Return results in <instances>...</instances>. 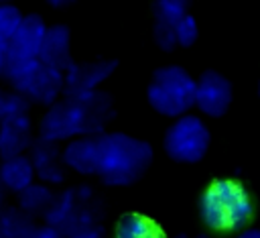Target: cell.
Wrapping results in <instances>:
<instances>
[{"label": "cell", "instance_id": "6da1fadb", "mask_svg": "<svg viewBox=\"0 0 260 238\" xmlns=\"http://www.w3.org/2000/svg\"><path fill=\"white\" fill-rule=\"evenodd\" d=\"M114 102L104 90H95L81 96H63L55 104L47 106L35 120L39 140L65 144L77 136L102 134L114 118Z\"/></svg>", "mask_w": 260, "mask_h": 238}, {"label": "cell", "instance_id": "7a4b0ae2", "mask_svg": "<svg viewBox=\"0 0 260 238\" xmlns=\"http://www.w3.org/2000/svg\"><path fill=\"white\" fill-rule=\"evenodd\" d=\"M154 159L148 140L122 130L98 134V173L95 177L110 187H128L146 175Z\"/></svg>", "mask_w": 260, "mask_h": 238}, {"label": "cell", "instance_id": "3957f363", "mask_svg": "<svg viewBox=\"0 0 260 238\" xmlns=\"http://www.w3.org/2000/svg\"><path fill=\"white\" fill-rule=\"evenodd\" d=\"M199 210L211 232H242L254 218V197L238 177H215L203 189Z\"/></svg>", "mask_w": 260, "mask_h": 238}, {"label": "cell", "instance_id": "277c9868", "mask_svg": "<svg viewBox=\"0 0 260 238\" xmlns=\"http://www.w3.org/2000/svg\"><path fill=\"white\" fill-rule=\"evenodd\" d=\"M146 102L156 114L173 120L191 112L195 102V75L179 63L156 67L146 85Z\"/></svg>", "mask_w": 260, "mask_h": 238}, {"label": "cell", "instance_id": "5b68a950", "mask_svg": "<svg viewBox=\"0 0 260 238\" xmlns=\"http://www.w3.org/2000/svg\"><path fill=\"white\" fill-rule=\"evenodd\" d=\"M43 224L55 228L63 236H69L85 226L102 224V205L98 193L85 183L57 191L49 212L43 218Z\"/></svg>", "mask_w": 260, "mask_h": 238}, {"label": "cell", "instance_id": "8992f818", "mask_svg": "<svg viewBox=\"0 0 260 238\" xmlns=\"http://www.w3.org/2000/svg\"><path fill=\"white\" fill-rule=\"evenodd\" d=\"M209 144H211V132L207 122L199 114H191V112L175 118L162 136L165 153L173 161L185 165L199 163L207 155Z\"/></svg>", "mask_w": 260, "mask_h": 238}, {"label": "cell", "instance_id": "52a82bcc", "mask_svg": "<svg viewBox=\"0 0 260 238\" xmlns=\"http://www.w3.org/2000/svg\"><path fill=\"white\" fill-rule=\"evenodd\" d=\"M234 102V83L217 69H205L195 77L193 106L207 118H221Z\"/></svg>", "mask_w": 260, "mask_h": 238}, {"label": "cell", "instance_id": "ba28073f", "mask_svg": "<svg viewBox=\"0 0 260 238\" xmlns=\"http://www.w3.org/2000/svg\"><path fill=\"white\" fill-rule=\"evenodd\" d=\"M118 69L116 59L100 57V59H87V61H73L65 71V92L63 96H81L95 90H102V83L112 77V73Z\"/></svg>", "mask_w": 260, "mask_h": 238}, {"label": "cell", "instance_id": "9c48e42d", "mask_svg": "<svg viewBox=\"0 0 260 238\" xmlns=\"http://www.w3.org/2000/svg\"><path fill=\"white\" fill-rule=\"evenodd\" d=\"M65 92V77L63 71L53 69L49 65L39 63V67L32 71V75L24 81V85L18 90V94L30 104V106H51L57 100L63 98Z\"/></svg>", "mask_w": 260, "mask_h": 238}, {"label": "cell", "instance_id": "30bf717a", "mask_svg": "<svg viewBox=\"0 0 260 238\" xmlns=\"http://www.w3.org/2000/svg\"><path fill=\"white\" fill-rule=\"evenodd\" d=\"M47 33V20L39 12H26L12 35V39L4 45L6 57L10 59H37L41 43Z\"/></svg>", "mask_w": 260, "mask_h": 238}, {"label": "cell", "instance_id": "8fae6325", "mask_svg": "<svg viewBox=\"0 0 260 238\" xmlns=\"http://www.w3.org/2000/svg\"><path fill=\"white\" fill-rule=\"evenodd\" d=\"M37 140L32 114H18L0 122V159L28 155Z\"/></svg>", "mask_w": 260, "mask_h": 238}, {"label": "cell", "instance_id": "7c38bea8", "mask_svg": "<svg viewBox=\"0 0 260 238\" xmlns=\"http://www.w3.org/2000/svg\"><path fill=\"white\" fill-rule=\"evenodd\" d=\"M28 159L32 163L35 177L39 183H45L53 189L65 183L67 169H65L63 159H61V144L37 138L28 151Z\"/></svg>", "mask_w": 260, "mask_h": 238}, {"label": "cell", "instance_id": "4fadbf2b", "mask_svg": "<svg viewBox=\"0 0 260 238\" xmlns=\"http://www.w3.org/2000/svg\"><path fill=\"white\" fill-rule=\"evenodd\" d=\"M71 45H73L71 28L65 22L47 24V33H45V39L41 43V49H39V57L37 59L43 65H49L53 69L65 71L73 63Z\"/></svg>", "mask_w": 260, "mask_h": 238}, {"label": "cell", "instance_id": "5bb4252c", "mask_svg": "<svg viewBox=\"0 0 260 238\" xmlns=\"http://www.w3.org/2000/svg\"><path fill=\"white\" fill-rule=\"evenodd\" d=\"M61 159L67 173L95 177L98 173V134L77 136L61 144Z\"/></svg>", "mask_w": 260, "mask_h": 238}, {"label": "cell", "instance_id": "9a60e30c", "mask_svg": "<svg viewBox=\"0 0 260 238\" xmlns=\"http://www.w3.org/2000/svg\"><path fill=\"white\" fill-rule=\"evenodd\" d=\"M35 181L37 177H35V169L28 155L0 159V189L4 191V195L8 193L16 197Z\"/></svg>", "mask_w": 260, "mask_h": 238}, {"label": "cell", "instance_id": "2e32d148", "mask_svg": "<svg viewBox=\"0 0 260 238\" xmlns=\"http://www.w3.org/2000/svg\"><path fill=\"white\" fill-rule=\"evenodd\" d=\"M112 238H169L162 224L142 212H126L118 218Z\"/></svg>", "mask_w": 260, "mask_h": 238}, {"label": "cell", "instance_id": "e0dca14e", "mask_svg": "<svg viewBox=\"0 0 260 238\" xmlns=\"http://www.w3.org/2000/svg\"><path fill=\"white\" fill-rule=\"evenodd\" d=\"M55 195H57V189H53V187H49V185H45V183L35 181V183H30L24 191H20V193L14 197V203H16L24 214H28L32 220L43 222V218H45V214L49 212V207H51Z\"/></svg>", "mask_w": 260, "mask_h": 238}, {"label": "cell", "instance_id": "ac0fdd59", "mask_svg": "<svg viewBox=\"0 0 260 238\" xmlns=\"http://www.w3.org/2000/svg\"><path fill=\"white\" fill-rule=\"evenodd\" d=\"M37 224L14 201L0 207V238H30Z\"/></svg>", "mask_w": 260, "mask_h": 238}, {"label": "cell", "instance_id": "d6986e66", "mask_svg": "<svg viewBox=\"0 0 260 238\" xmlns=\"http://www.w3.org/2000/svg\"><path fill=\"white\" fill-rule=\"evenodd\" d=\"M189 12V6L185 0H156L152 4V22L175 26L177 20Z\"/></svg>", "mask_w": 260, "mask_h": 238}, {"label": "cell", "instance_id": "ffe728a7", "mask_svg": "<svg viewBox=\"0 0 260 238\" xmlns=\"http://www.w3.org/2000/svg\"><path fill=\"white\" fill-rule=\"evenodd\" d=\"M30 104L14 90L0 85V122L18 114H30Z\"/></svg>", "mask_w": 260, "mask_h": 238}, {"label": "cell", "instance_id": "44dd1931", "mask_svg": "<svg viewBox=\"0 0 260 238\" xmlns=\"http://www.w3.org/2000/svg\"><path fill=\"white\" fill-rule=\"evenodd\" d=\"M24 12L14 4H0V43L6 45L16 33Z\"/></svg>", "mask_w": 260, "mask_h": 238}, {"label": "cell", "instance_id": "7402d4cb", "mask_svg": "<svg viewBox=\"0 0 260 238\" xmlns=\"http://www.w3.org/2000/svg\"><path fill=\"white\" fill-rule=\"evenodd\" d=\"M197 39H199V22L195 14L187 12L175 24V41L181 47H191L197 43Z\"/></svg>", "mask_w": 260, "mask_h": 238}, {"label": "cell", "instance_id": "603a6c76", "mask_svg": "<svg viewBox=\"0 0 260 238\" xmlns=\"http://www.w3.org/2000/svg\"><path fill=\"white\" fill-rule=\"evenodd\" d=\"M65 238H108V236H106L104 224H93V226L79 228V230L71 232V234H69V236H65Z\"/></svg>", "mask_w": 260, "mask_h": 238}, {"label": "cell", "instance_id": "cb8c5ba5", "mask_svg": "<svg viewBox=\"0 0 260 238\" xmlns=\"http://www.w3.org/2000/svg\"><path fill=\"white\" fill-rule=\"evenodd\" d=\"M30 238H65V236H63V234H59L55 228H51V226H47V224L39 222V224H37V228L32 230Z\"/></svg>", "mask_w": 260, "mask_h": 238}, {"label": "cell", "instance_id": "d4e9b609", "mask_svg": "<svg viewBox=\"0 0 260 238\" xmlns=\"http://www.w3.org/2000/svg\"><path fill=\"white\" fill-rule=\"evenodd\" d=\"M234 238H260V228H244Z\"/></svg>", "mask_w": 260, "mask_h": 238}, {"label": "cell", "instance_id": "484cf974", "mask_svg": "<svg viewBox=\"0 0 260 238\" xmlns=\"http://www.w3.org/2000/svg\"><path fill=\"white\" fill-rule=\"evenodd\" d=\"M51 8H57V10H63V8H69L73 4V0H49L47 2Z\"/></svg>", "mask_w": 260, "mask_h": 238}, {"label": "cell", "instance_id": "4316f807", "mask_svg": "<svg viewBox=\"0 0 260 238\" xmlns=\"http://www.w3.org/2000/svg\"><path fill=\"white\" fill-rule=\"evenodd\" d=\"M4 63H6V51H4V45L0 43V79H2V73H4Z\"/></svg>", "mask_w": 260, "mask_h": 238}, {"label": "cell", "instance_id": "83f0119b", "mask_svg": "<svg viewBox=\"0 0 260 238\" xmlns=\"http://www.w3.org/2000/svg\"><path fill=\"white\" fill-rule=\"evenodd\" d=\"M177 238H211L209 234H193V236H189V234H181V236H177Z\"/></svg>", "mask_w": 260, "mask_h": 238}, {"label": "cell", "instance_id": "f1b7e54d", "mask_svg": "<svg viewBox=\"0 0 260 238\" xmlns=\"http://www.w3.org/2000/svg\"><path fill=\"white\" fill-rule=\"evenodd\" d=\"M4 203H6V195H4V191L0 189V207H2Z\"/></svg>", "mask_w": 260, "mask_h": 238}, {"label": "cell", "instance_id": "f546056e", "mask_svg": "<svg viewBox=\"0 0 260 238\" xmlns=\"http://www.w3.org/2000/svg\"><path fill=\"white\" fill-rule=\"evenodd\" d=\"M256 94H258V98H260V77H258V81H256Z\"/></svg>", "mask_w": 260, "mask_h": 238}]
</instances>
